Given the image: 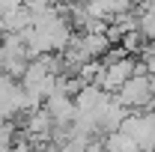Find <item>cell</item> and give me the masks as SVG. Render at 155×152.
<instances>
[{"label":"cell","instance_id":"cell-1","mask_svg":"<svg viewBox=\"0 0 155 152\" xmlns=\"http://www.w3.org/2000/svg\"><path fill=\"white\" fill-rule=\"evenodd\" d=\"M114 95L125 104V107H128V111H146L149 104H155L152 75H131Z\"/></svg>","mask_w":155,"mask_h":152},{"label":"cell","instance_id":"cell-2","mask_svg":"<svg viewBox=\"0 0 155 152\" xmlns=\"http://www.w3.org/2000/svg\"><path fill=\"white\" fill-rule=\"evenodd\" d=\"M134 66H137V60H134V54H125V57H119V60H114V63H104V75H101V87L107 90V93H116L128 78L134 75Z\"/></svg>","mask_w":155,"mask_h":152},{"label":"cell","instance_id":"cell-3","mask_svg":"<svg viewBox=\"0 0 155 152\" xmlns=\"http://www.w3.org/2000/svg\"><path fill=\"white\" fill-rule=\"evenodd\" d=\"M45 107H48V114L54 116V122H75V116H78V101H75V95H69V93H63V90H57L54 95H48L45 98Z\"/></svg>","mask_w":155,"mask_h":152},{"label":"cell","instance_id":"cell-4","mask_svg":"<svg viewBox=\"0 0 155 152\" xmlns=\"http://www.w3.org/2000/svg\"><path fill=\"white\" fill-rule=\"evenodd\" d=\"M27 24H33V15H30V9H27V6H18V9H12V12L3 18V27H6V33H21Z\"/></svg>","mask_w":155,"mask_h":152},{"label":"cell","instance_id":"cell-5","mask_svg":"<svg viewBox=\"0 0 155 152\" xmlns=\"http://www.w3.org/2000/svg\"><path fill=\"white\" fill-rule=\"evenodd\" d=\"M137 12H140L137 30L149 39V42H155V3H140V6H137Z\"/></svg>","mask_w":155,"mask_h":152},{"label":"cell","instance_id":"cell-6","mask_svg":"<svg viewBox=\"0 0 155 152\" xmlns=\"http://www.w3.org/2000/svg\"><path fill=\"white\" fill-rule=\"evenodd\" d=\"M15 134H18V128L12 125V119L3 122V125H0V149H9V146L15 143Z\"/></svg>","mask_w":155,"mask_h":152},{"label":"cell","instance_id":"cell-7","mask_svg":"<svg viewBox=\"0 0 155 152\" xmlns=\"http://www.w3.org/2000/svg\"><path fill=\"white\" fill-rule=\"evenodd\" d=\"M140 3H155V0H140Z\"/></svg>","mask_w":155,"mask_h":152}]
</instances>
